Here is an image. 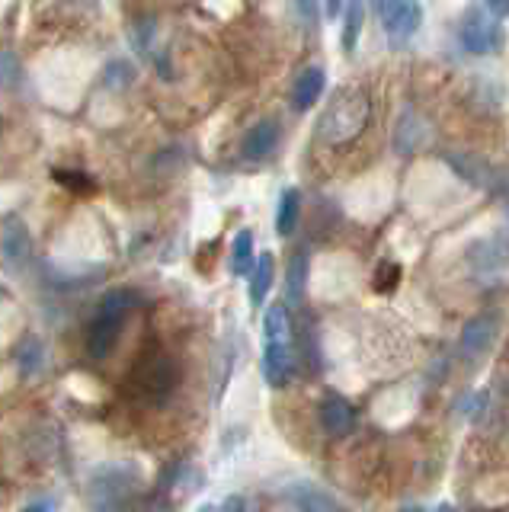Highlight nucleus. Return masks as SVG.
<instances>
[{"label": "nucleus", "mask_w": 509, "mask_h": 512, "mask_svg": "<svg viewBox=\"0 0 509 512\" xmlns=\"http://www.w3.org/2000/svg\"><path fill=\"white\" fill-rule=\"evenodd\" d=\"M343 4H346V0H324V13H327L330 20H333V16H340Z\"/></svg>", "instance_id": "nucleus-32"}, {"label": "nucleus", "mask_w": 509, "mask_h": 512, "mask_svg": "<svg viewBox=\"0 0 509 512\" xmlns=\"http://www.w3.org/2000/svg\"><path fill=\"white\" fill-rule=\"evenodd\" d=\"M487 391H481V394H474L471 400H468V407H465V413L471 416V420H481L484 416V410H487Z\"/></svg>", "instance_id": "nucleus-30"}, {"label": "nucleus", "mask_w": 509, "mask_h": 512, "mask_svg": "<svg viewBox=\"0 0 509 512\" xmlns=\"http://www.w3.org/2000/svg\"><path fill=\"white\" fill-rule=\"evenodd\" d=\"M138 490H141V474L125 461L103 464L90 477V500L97 509H125L129 506V496Z\"/></svg>", "instance_id": "nucleus-2"}, {"label": "nucleus", "mask_w": 509, "mask_h": 512, "mask_svg": "<svg viewBox=\"0 0 509 512\" xmlns=\"http://www.w3.org/2000/svg\"><path fill=\"white\" fill-rule=\"evenodd\" d=\"M273 279H276V260H273V253L257 256V263H253V269H250V301L257 304V308L266 301L269 288H273Z\"/></svg>", "instance_id": "nucleus-15"}, {"label": "nucleus", "mask_w": 509, "mask_h": 512, "mask_svg": "<svg viewBox=\"0 0 509 512\" xmlns=\"http://www.w3.org/2000/svg\"><path fill=\"white\" fill-rule=\"evenodd\" d=\"M372 119V100L362 90H343L337 100L327 106V112L317 122L321 141L327 144H349L365 132Z\"/></svg>", "instance_id": "nucleus-1"}, {"label": "nucleus", "mask_w": 509, "mask_h": 512, "mask_svg": "<svg viewBox=\"0 0 509 512\" xmlns=\"http://www.w3.org/2000/svg\"><path fill=\"white\" fill-rule=\"evenodd\" d=\"M221 509H250V503H247V500H241V496H231V500L221 503Z\"/></svg>", "instance_id": "nucleus-35"}, {"label": "nucleus", "mask_w": 509, "mask_h": 512, "mask_svg": "<svg viewBox=\"0 0 509 512\" xmlns=\"http://www.w3.org/2000/svg\"><path fill=\"white\" fill-rule=\"evenodd\" d=\"M58 506V500H29L26 503V509H55Z\"/></svg>", "instance_id": "nucleus-36"}, {"label": "nucleus", "mask_w": 509, "mask_h": 512, "mask_svg": "<svg viewBox=\"0 0 509 512\" xmlns=\"http://www.w3.org/2000/svg\"><path fill=\"white\" fill-rule=\"evenodd\" d=\"M257 263V256H253V231H237L234 244H231V272L234 276H247Z\"/></svg>", "instance_id": "nucleus-20"}, {"label": "nucleus", "mask_w": 509, "mask_h": 512, "mask_svg": "<svg viewBox=\"0 0 509 512\" xmlns=\"http://www.w3.org/2000/svg\"><path fill=\"white\" fill-rule=\"evenodd\" d=\"M276 144H279V122L276 119H263L250 128V132L244 135L241 141V154L247 160H266L269 154L276 151Z\"/></svg>", "instance_id": "nucleus-11"}, {"label": "nucleus", "mask_w": 509, "mask_h": 512, "mask_svg": "<svg viewBox=\"0 0 509 512\" xmlns=\"http://www.w3.org/2000/svg\"><path fill=\"white\" fill-rule=\"evenodd\" d=\"M55 180H58V183H65V186L74 189V192H93V180H90V176H84V173L58 170V173H55Z\"/></svg>", "instance_id": "nucleus-27"}, {"label": "nucleus", "mask_w": 509, "mask_h": 512, "mask_svg": "<svg viewBox=\"0 0 509 512\" xmlns=\"http://www.w3.org/2000/svg\"><path fill=\"white\" fill-rule=\"evenodd\" d=\"M385 20V32H388V42L391 45H404L413 32L420 29L423 23V7L417 4V0H401L388 16H381Z\"/></svg>", "instance_id": "nucleus-9"}, {"label": "nucleus", "mask_w": 509, "mask_h": 512, "mask_svg": "<svg viewBox=\"0 0 509 512\" xmlns=\"http://www.w3.org/2000/svg\"><path fill=\"white\" fill-rule=\"evenodd\" d=\"M58 4L61 7H65V10H74V13H87V16H93V13H97L100 7V0H58Z\"/></svg>", "instance_id": "nucleus-29"}, {"label": "nucleus", "mask_w": 509, "mask_h": 512, "mask_svg": "<svg viewBox=\"0 0 509 512\" xmlns=\"http://www.w3.org/2000/svg\"><path fill=\"white\" fill-rule=\"evenodd\" d=\"M141 301H145V298H141V295L135 292V288H113V292H106V295H103L100 311H109V314H125V317H129Z\"/></svg>", "instance_id": "nucleus-21"}, {"label": "nucleus", "mask_w": 509, "mask_h": 512, "mask_svg": "<svg viewBox=\"0 0 509 512\" xmlns=\"http://www.w3.org/2000/svg\"><path fill=\"white\" fill-rule=\"evenodd\" d=\"M260 372L269 388H285L295 375V356H292L289 343H266Z\"/></svg>", "instance_id": "nucleus-8"}, {"label": "nucleus", "mask_w": 509, "mask_h": 512, "mask_svg": "<svg viewBox=\"0 0 509 512\" xmlns=\"http://www.w3.org/2000/svg\"><path fill=\"white\" fill-rule=\"evenodd\" d=\"M23 80H26V71H23L20 58L13 52H0V90L17 93L23 87Z\"/></svg>", "instance_id": "nucleus-23"}, {"label": "nucleus", "mask_w": 509, "mask_h": 512, "mask_svg": "<svg viewBox=\"0 0 509 512\" xmlns=\"http://www.w3.org/2000/svg\"><path fill=\"white\" fill-rule=\"evenodd\" d=\"M362 23H365V7H362V0H349V4H346V13H343V48H346V52H353V48H356L359 32H362Z\"/></svg>", "instance_id": "nucleus-22"}, {"label": "nucleus", "mask_w": 509, "mask_h": 512, "mask_svg": "<svg viewBox=\"0 0 509 512\" xmlns=\"http://www.w3.org/2000/svg\"><path fill=\"white\" fill-rule=\"evenodd\" d=\"M103 84L109 90H129L135 84V64L132 61H125V58H116V61H109L106 64V71H103Z\"/></svg>", "instance_id": "nucleus-24"}, {"label": "nucleus", "mask_w": 509, "mask_h": 512, "mask_svg": "<svg viewBox=\"0 0 509 512\" xmlns=\"http://www.w3.org/2000/svg\"><path fill=\"white\" fill-rule=\"evenodd\" d=\"M263 333L266 343H292V317L285 304H269L263 314Z\"/></svg>", "instance_id": "nucleus-16"}, {"label": "nucleus", "mask_w": 509, "mask_h": 512, "mask_svg": "<svg viewBox=\"0 0 509 512\" xmlns=\"http://www.w3.org/2000/svg\"><path fill=\"white\" fill-rule=\"evenodd\" d=\"M42 343L39 340H26L23 343V349H20V356H17V362H20V372L29 378V375H36L39 368H42Z\"/></svg>", "instance_id": "nucleus-25"}, {"label": "nucleus", "mask_w": 509, "mask_h": 512, "mask_svg": "<svg viewBox=\"0 0 509 512\" xmlns=\"http://www.w3.org/2000/svg\"><path fill=\"white\" fill-rule=\"evenodd\" d=\"M0 263L10 272H23L33 263V234L20 218H7L0 224Z\"/></svg>", "instance_id": "nucleus-5"}, {"label": "nucleus", "mask_w": 509, "mask_h": 512, "mask_svg": "<svg viewBox=\"0 0 509 512\" xmlns=\"http://www.w3.org/2000/svg\"><path fill=\"white\" fill-rule=\"evenodd\" d=\"M324 68H305L298 74L295 80V87H292V106L298 112H308L317 100H321V93H324Z\"/></svg>", "instance_id": "nucleus-13"}, {"label": "nucleus", "mask_w": 509, "mask_h": 512, "mask_svg": "<svg viewBox=\"0 0 509 512\" xmlns=\"http://www.w3.org/2000/svg\"><path fill=\"white\" fill-rule=\"evenodd\" d=\"M506 263H509V237H484L468 250V266L474 276H497Z\"/></svg>", "instance_id": "nucleus-7"}, {"label": "nucleus", "mask_w": 509, "mask_h": 512, "mask_svg": "<svg viewBox=\"0 0 509 512\" xmlns=\"http://www.w3.org/2000/svg\"><path fill=\"white\" fill-rule=\"evenodd\" d=\"M125 314H109V311H100L97 317L90 320V327H87V356L93 362H103L109 359L116 352L119 346V336L125 330Z\"/></svg>", "instance_id": "nucleus-6"}, {"label": "nucleus", "mask_w": 509, "mask_h": 512, "mask_svg": "<svg viewBox=\"0 0 509 512\" xmlns=\"http://www.w3.org/2000/svg\"><path fill=\"white\" fill-rule=\"evenodd\" d=\"M301 218V192L298 189H285L279 196V212H276V231L279 237H292Z\"/></svg>", "instance_id": "nucleus-17"}, {"label": "nucleus", "mask_w": 509, "mask_h": 512, "mask_svg": "<svg viewBox=\"0 0 509 512\" xmlns=\"http://www.w3.org/2000/svg\"><path fill=\"white\" fill-rule=\"evenodd\" d=\"M458 39H461V45H465V52H471V55L500 52V48H503L500 16L493 13L487 4H471L465 13H461Z\"/></svg>", "instance_id": "nucleus-3"}, {"label": "nucleus", "mask_w": 509, "mask_h": 512, "mask_svg": "<svg viewBox=\"0 0 509 512\" xmlns=\"http://www.w3.org/2000/svg\"><path fill=\"white\" fill-rule=\"evenodd\" d=\"M298 13L305 16V23H314V20H317V7H314V0H298Z\"/></svg>", "instance_id": "nucleus-31"}, {"label": "nucleus", "mask_w": 509, "mask_h": 512, "mask_svg": "<svg viewBox=\"0 0 509 512\" xmlns=\"http://www.w3.org/2000/svg\"><path fill=\"white\" fill-rule=\"evenodd\" d=\"M321 426H324L327 436H333V439L346 436V432L356 426V410H353V404H349V400H343V397H327L324 407H321Z\"/></svg>", "instance_id": "nucleus-12"}, {"label": "nucleus", "mask_w": 509, "mask_h": 512, "mask_svg": "<svg viewBox=\"0 0 509 512\" xmlns=\"http://www.w3.org/2000/svg\"><path fill=\"white\" fill-rule=\"evenodd\" d=\"M449 164L465 176L471 186H490V180H493V170L484 164V160H477L471 154H449Z\"/></svg>", "instance_id": "nucleus-19"}, {"label": "nucleus", "mask_w": 509, "mask_h": 512, "mask_svg": "<svg viewBox=\"0 0 509 512\" xmlns=\"http://www.w3.org/2000/svg\"><path fill=\"white\" fill-rule=\"evenodd\" d=\"M397 282H401V266H397V263H385V266L378 269L375 285L381 288V292H391Z\"/></svg>", "instance_id": "nucleus-28"}, {"label": "nucleus", "mask_w": 509, "mask_h": 512, "mask_svg": "<svg viewBox=\"0 0 509 512\" xmlns=\"http://www.w3.org/2000/svg\"><path fill=\"white\" fill-rule=\"evenodd\" d=\"M305 285H308V253H295L289 272H285V298L292 304L305 301Z\"/></svg>", "instance_id": "nucleus-18"}, {"label": "nucleus", "mask_w": 509, "mask_h": 512, "mask_svg": "<svg viewBox=\"0 0 509 512\" xmlns=\"http://www.w3.org/2000/svg\"><path fill=\"white\" fill-rule=\"evenodd\" d=\"M401 0H375V10H378V16H388Z\"/></svg>", "instance_id": "nucleus-33"}, {"label": "nucleus", "mask_w": 509, "mask_h": 512, "mask_svg": "<svg viewBox=\"0 0 509 512\" xmlns=\"http://www.w3.org/2000/svg\"><path fill=\"white\" fill-rule=\"evenodd\" d=\"M132 48L138 55H148L151 52V42H154V20L151 16H145V20L132 23Z\"/></svg>", "instance_id": "nucleus-26"}, {"label": "nucleus", "mask_w": 509, "mask_h": 512, "mask_svg": "<svg viewBox=\"0 0 509 512\" xmlns=\"http://www.w3.org/2000/svg\"><path fill=\"white\" fill-rule=\"evenodd\" d=\"M493 336H497V317L493 314H477L474 320H468L465 330H461V356L465 359H477L490 349Z\"/></svg>", "instance_id": "nucleus-10"}, {"label": "nucleus", "mask_w": 509, "mask_h": 512, "mask_svg": "<svg viewBox=\"0 0 509 512\" xmlns=\"http://www.w3.org/2000/svg\"><path fill=\"white\" fill-rule=\"evenodd\" d=\"M180 384V365L170 356H151L132 375V391L148 404H167Z\"/></svg>", "instance_id": "nucleus-4"}, {"label": "nucleus", "mask_w": 509, "mask_h": 512, "mask_svg": "<svg viewBox=\"0 0 509 512\" xmlns=\"http://www.w3.org/2000/svg\"><path fill=\"white\" fill-rule=\"evenodd\" d=\"M285 503L301 509V512H324V509L333 512V509H340V503L333 500L330 493L317 490L311 484H295V487H289V490H285Z\"/></svg>", "instance_id": "nucleus-14"}, {"label": "nucleus", "mask_w": 509, "mask_h": 512, "mask_svg": "<svg viewBox=\"0 0 509 512\" xmlns=\"http://www.w3.org/2000/svg\"><path fill=\"white\" fill-rule=\"evenodd\" d=\"M487 7L497 16H509V0H487Z\"/></svg>", "instance_id": "nucleus-34"}]
</instances>
